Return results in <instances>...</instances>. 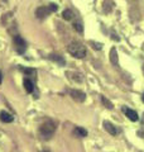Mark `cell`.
Listing matches in <instances>:
<instances>
[{"label":"cell","instance_id":"6da1fadb","mask_svg":"<svg viewBox=\"0 0 144 152\" xmlns=\"http://www.w3.org/2000/svg\"><path fill=\"white\" fill-rule=\"evenodd\" d=\"M67 51L71 56L76 57V58H84L86 56V48L84 45H81L80 42H71L67 47Z\"/></svg>","mask_w":144,"mask_h":152},{"label":"cell","instance_id":"7a4b0ae2","mask_svg":"<svg viewBox=\"0 0 144 152\" xmlns=\"http://www.w3.org/2000/svg\"><path fill=\"white\" fill-rule=\"evenodd\" d=\"M56 131V123L52 121H47L39 127V133L43 138H51Z\"/></svg>","mask_w":144,"mask_h":152},{"label":"cell","instance_id":"3957f363","mask_svg":"<svg viewBox=\"0 0 144 152\" xmlns=\"http://www.w3.org/2000/svg\"><path fill=\"white\" fill-rule=\"evenodd\" d=\"M14 45H15V50H17L18 53L23 55L24 52H25V50H27V42L24 41L20 36H18V34L14 36Z\"/></svg>","mask_w":144,"mask_h":152},{"label":"cell","instance_id":"277c9868","mask_svg":"<svg viewBox=\"0 0 144 152\" xmlns=\"http://www.w3.org/2000/svg\"><path fill=\"white\" fill-rule=\"evenodd\" d=\"M51 13H53L52 12V9L49 8V5H47V7H39L36 10V17L38 19H44L46 17H48Z\"/></svg>","mask_w":144,"mask_h":152},{"label":"cell","instance_id":"5b68a950","mask_svg":"<svg viewBox=\"0 0 144 152\" xmlns=\"http://www.w3.org/2000/svg\"><path fill=\"white\" fill-rule=\"evenodd\" d=\"M123 112L124 114L130 119L132 122H137L139 119V115H138V113L135 110H133V109H129V108H123Z\"/></svg>","mask_w":144,"mask_h":152},{"label":"cell","instance_id":"8992f818","mask_svg":"<svg viewBox=\"0 0 144 152\" xmlns=\"http://www.w3.org/2000/svg\"><path fill=\"white\" fill-rule=\"evenodd\" d=\"M71 96L75 99V100H77V102H84L85 99H86V95L85 93L82 91H80V90H71Z\"/></svg>","mask_w":144,"mask_h":152},{"label":"cell","instance_id":"52a82bcc","mask_svg":"<svg viewBox=\"0 0 144 152\" xmlns=\"http://www.w3.org/2000/svg\"><path fill=\"white\" fill-rule=\"evenodd\" d=\"M0 121L4 122V123H12L14 121V117L12 114H9L8 112L3 110V112H0Z\"/></svg>","mask_w":144,"mask_h":152},{"label":"cell","instance_id":"ba28073f","mask_svg":"<svg viewBox=\"0 0 144 152\" xmlns=\"http://www.w3.org/2000/svg\"><path fill=\"white\" fill-rule=\"evenodd\" d=\"M104 127H105V129H106L110 133V134H113V136H116L118 134V129L110 122H104Z\"/></svg>","mask_w":144,"mask_h":152},{"label":"cell","instance_id":"9c48e42d","mask_svg":"<svg viewBox=\"0 0 144 152\" xmlns=\"http://www.w3.org/2000/svg\"><path fill=\"white\" fill-rule=\"evenodd\" d=\"M73 133H75V134L77 136V137H80V138H84V137L87 136V131H86L85 128H82V127H77V128H75Z\"/></svg>","mask_w":144,"mask_h":152},{"label":"cell","instance_id":"30bf717a","mask_svg":"<svg viewBox=\"0 0 144 152\" xmlns=\"http://www.w3.org/2000/svg\"><path fill=\"white\" fill-rule=\"evenodd\" d=\"M24 88H25V91L27 93H33V90H34V84H33L29 79H25L24 80Z\"/></svg>","mask_w":144,"mask_h":152},{"label":"cell","instance_id":"8fae6325","mask_svg":"<svg viewBox=\"0 0 144 152\" xmlns=\"http://www.w3.org/2000/svg\"><path fill=\"white\" fill-rule=\"evenodd\" d=\"M62 17H63V19H66V20H71V19L73 18V13H72V10H70V9H66V10H63V13H62Z\"/></svg>","mask_w":144,"mask_h":152},{"label":"cell","instance_id":"7c38bea8","mask_svg":"<svg viewBox=\"0 0 144 152\" xmlns=\"http://www.w3.org/2000/svg\"><path fill=\"white\" fill-rule=\"evenodd\" d=\"M49 58H51V60H53V61H56V62H58L61 66H63V65H65V60L62 58L61 56H58V55H51V56H49Z\"/></svg>","mask_w":144,"mask_h":152},{"label":"cell","instance_id":"4fadbf2b","mask_svg":"<svg viewBox=\"0 0 144 152\" xmlns=\"http://www.w3.org/2000/svg\"><path fill=\"white\" fill-rule=\"evenodd\" d=\"M101 102H103V104H104V105L106 107V108H109V109H113V108H114L113 104L110 103L109 100H106V98H105V96H101Z\"/></svg>","mask_w":144,"mask_h":152},{"label":"cell","instance_id":"5bb4252c","mask_svg":"<svg viewBox=\"0 0 144 152\" xmlns=\"http://www.w3.org/2000/svg\"><path fill=\"white\" fill-rule=\"evenodd\" d=\"M73 28L79 33H82V31H84V28H82V26H81V23H73Z\"/></svg>","mask_w":144,"mask_h":152},{"label":"cell","instance_id":"9a60e30c","mask_svg":"<svg viewBox=\"0 0 144 152\" xmlns=\"http://www.w3.org/2000/svg\"><path fill=\"white\" fill-rule=\"evenodd\" d=\"M115 52H116V51H115V48H113L111 50V61H113V64H116L118 62L116 58H115Z\"/></svg>","mask_w":144,"mask_h":152},{"label":"cell","instance_id":"2e32d148","mask_svg":"<svg viewBox=\"0 0 144 152\" xmlns=\"http://www.w3.org/2000/svg\"><path fill=\"white\" fill-rule=\"evenodd\" d=\"M49 8L52 9V12H57V9H58V5H56V4H49Z\"/></svg>","mask_w":144,"mask_h":152},{"label":"cell","instance_id":"e0dca14e","mask_svg":"<svg viewBox=\"0 0 144 152\" xmlns=\"http://www.w3.org/2000/svg\"><path fill=\"white\" fill-rule=\"evenodd\" d=\"M1 81H3V75H1V72H0V84H1Z\"/></svg>","mask_w":144,"mask_h":152},{"label":"cell","instance_id":"ac0fdd59","mask_svg":"<svg viewBox=\"0 0 144 152\" xmlns=\"http://www.w3.org/2000/svg\"><path fill=\"white\" fill-rule=\"evenodd\" d=\"M142 100H143V103H144V94H143V96H142Z\"/></svg>","mask_w":144,"mask_h":152}]
</instances>
